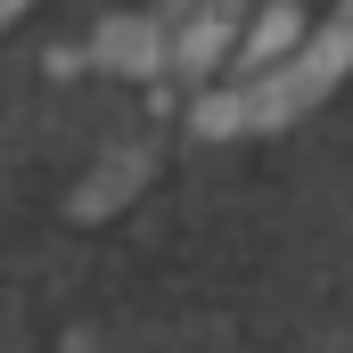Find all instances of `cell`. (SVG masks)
<instances>
[{
    "instance_id": "1",
    "label": "cell",
    "mask_w": 353,
    "mask_h": 353,
    "mask_svg": "<svg viewBox=\"0 0 353 353\" xmlns=\"http://www.w3.org/2000/svg\"><path fill=\"white\" fill-rule=\"evenodd\" d=\"M345 66H353V0L329 17V33L296 41V58H288V66L255 74L247 90L205 99V107H197V123H205V132H263V123H288V115L321 107V99L337 90V74H345Z\"/></svg>"
},
{
    "instance_id": "2",
    "label": "cell",
    "mask_w": 353,
    "mask_h": 353,
    "mask_svg": "<svg viewBox=\"0 0 353 353\" xmlns=\"http://www.w3.org/2000/svg\"><path fill=\"white\" fill-rule=\"evenodd\" d=\"M157 58H165V33H157V25H140V17H115V25L99 33V66H132V74H157Z\"/></svg>"
},
{
    "instance_id": "3",
    "label": "cell",
    "mask_w": 353,
    "mask_h": 353,
    "mask_svg": "<svg viewBox=\"0 0 353 353\" xmlns=\"http://www.w3.org/2000/svg\"><path fill=\"white\" fill-rule=\"evenodd\" d=\"M230 25H239V8H230V0H222V8H205V17H197V25L181 33L173 66H181V74H205V66H214V58L230 50Z\"/></svg>"
},
{
    "instance_id": "4",
    "label": "cell",
    "mask_w": 353,
    "mask_h": 353,
    "mask_svg": "<svg viewBox=\"0 0 353 353\" xmlns=\"http://www.w3.org/2000/svg\"><path fill=\"white\" fill-rule=\"evenodd\" d=\"M304 41V17H296V0H271L263 25H255V41H247V74H271V58L279 50H296Z\"/></svg>"
},
{
    "instance_id": "5",
    "label": "cell",
    "mask_w": 353,
    "mask_h": 353,
    "mask_svg": "<svg viewBox=\"0 0 353 353\" xmlns=\"http://www.w3.org/2000/svg\"><path fill=\"white\" fill-rule=\"evenodd\" d=\"M140 173H148V165H140V157L123 148V165H115L107 181H83V197H74V214H107V205H115V197H123V189H132Z\"/></svg>"
},
{
    "instance_id": "6",
    "label": "cell",
    "mask_w": 353,
    "mask_h": 353,
    "mask_svg": "<svg viewBox=\"0 0 353 353\" xmlns=\"http://www.w3.org/2000/svg\"><path fill=\"white\" fill-rule=\"evenodd\" d=\"M17 8H25V0H0V25H8V17H17Z\"/></svg>"
}]
</instances>
